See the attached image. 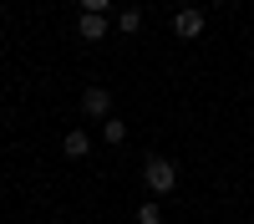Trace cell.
Here are the masks:
<instances>
[{
	"instance_id": "6",
	"label": "cell",
	"mask_w": 254,
	"mask_h": 224,
	"mask_svg": "<svg viewBox=\"0 0 254 224\" xmlns=\"http://www.w3.org/2000/svg\"><path fill=\"white\" fill-rule=\"evenodd\" d=\"M117 31L137 36V31H142V10H117Z\"/></svg>"
},
{
	"instance_id": "3",
	"label": "cell",
	"mask_w": 254,
	"mask_h": 224,
	"mask_svg": "<svg viewBox=\"0 0 254 224\" xmlns=\"http://www.w3.org/2000/svg\"><path fill=\"white\" fill-rule=\"evenodd\" d=\"M81 112H87V117H107L112 112V92L107 87H87V92H81Z\"/></svg>"
},
{
	"instance_id": "4",
	"label": "cell",
	"mask_w": 254,
	"mask_h": 224,
	"mask_svg": "<svg viewBox=\"0 0 254 224\" xmlns=\"http://www.w3.org/2000/svg\"><path fill=\"white\" fill-rule=\"evenodd\" d=\"M76 36H81V41H102V36H107V15L81 10V20H76Z\"/></svg>"
},
{
	"instance_id": "1",
	"label": "cell",
	"mask_w": 254,
	"mask_h": 224,
	"mask_svg": "<svg viewBox=\"0 0 254 224\" xmlns=\"http://www.w3.org/2000/svg\"><path fill=\"white\" fill-rule=\"evenodd\" d=\"M142 183H147L153 194H173V189H178V168H173L168 158H147V163H142Z\"/></svg>"
},
{
	"instance_id": "9",
	"label": "cell",
	"mask_w": 254,
	"mask_h": 224,
	"mask_svg": "<svg viewBox=\"0 0 254 224\" xmlns=\"http://www.w3.org/2000/svg\"><path fill=\"white\" fill-rule=\"evenodd\" d=\"M81 10H92V15H107V10H112V0H81Z\"/></svg>"
},
{
	"instance_id": "5",
	"label": "cell",
	"mask_w": 254,
	"mask_h": 224,
	"mask_svg": "<svg viewBox=\"0 0 254 224\" xmlns=\"http://www.w3.org/2000/svg\"><path fill=\"white\" fill-rule=\"evenodd\" d=\"M61 153H66V158H87L92 153V138L81 133V128H71L66 138H61Z\"/></svg>"
},
{
	"instance_id": "7",
	"label": "cell",
	"mask_w": 254,
	"mask_h": 224,
	"mask_svg": "<svg viewBox=\"0 0 254 224\" xmlns=\"http://www.w3.org/2000/svg\"><path fill=\"white\" fill-rule=\"evenodd\" d=\"M102 138H107V143H127V122L122 117H107V122H102Z\"/></svg>"
},
{
	"instance_id": "2",
	"label": "cell",
	"mask_w": 254,
	"mask_h": 224,
	"mask_svg": "<svg viewBox=\"0 0 254 224\" xmlns=\"http://www.w3.org/2000/svg\"><path fill=\"white\" fill-rule=\"evenodd\" d=\"M173 36H178V41H198V36H203V15H198L193 5H183V10L173 15Z\"/></svg>"
},
{
	"instance_id": "8",
	"label": "cell",
	"mask_w": 254,
	"mask_h": 224,
	"mask_svg": "<svg viewBox=\"0 0 254 224\" xmlns=\"http://www.w3.org/2000/svg\"><path fill=\"white\" fill-rule=\"evenodd\" d=\"M137 224H163V209H158V204H142V209H137Z\"/></svg>"
}]
</instances>
